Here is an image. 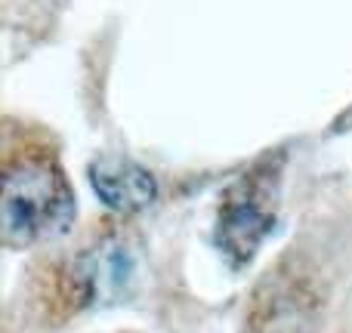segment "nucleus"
<instances>
[{
    "instance_id": "7ed1b4c3",
    "label": "nucleus",
    "mask_w": 352,
    "mask_h": 333,
    "mask_svg": "<svg viewBox=\"0 0 352 333\" xmlns=\"http://www.w3.org/2000/svg\"><path fill=\"white\" fill-rule=\"evenodd\" d=\"M130 260L127 247L115 238H105V241L93 244L90 250L78 253V262L68 272V290L72 299L80 306H93L99 299L111 297L115 290H121L130 278Z\"/></svg>"
},
{
    "instance_id": "20e7f679",
    "label": "nucleus",
    "mask_w": 352,
    "mask_h": 333,
    "mask_svg": "<svg viewBox=\"0 0 352 333\" xmlns=\"http://www.w3.org/2000/svg\"><path fill=\"white\" fill-rule=\"evenodd\" d=\"M90 185L109 210L121 216L142 213L158 198V182L146 167L127 158H99L90 164Z\"/></svg>"
},
{
    "instance_id": "f03ea898",
    "label": "nucleus",
    "mask_w": 352,
    "mask_h": 333,
    "mask_svg": "<svg viewBox=\"0 0 352 333\" xmlns=\"http://www.w3.org/2000/svg\"><path fill=\"white\" fill-rule=\"evenodd\" d=\"M278 219V176L272 164L254 167L219 200L213 241L232 266H248Z\"/></svg>"
},
{
    "instance_id": "f257e3e1",
    "label": "nucleus",
    "mask_w": 352,
    "mask_h": 333,
    "mask_svg": "<svg viewBox=\"0 0 352 333\" xmlns=\"http://www.w3.org/2000/svg\"><path fill=\"white\" fill-rule=\"evenodd\" d=\"M74 216L78 198L53 154L22 152L6 161L0 222L10 247H34L68 235Z\"/></svg>"
}]
</instances>
